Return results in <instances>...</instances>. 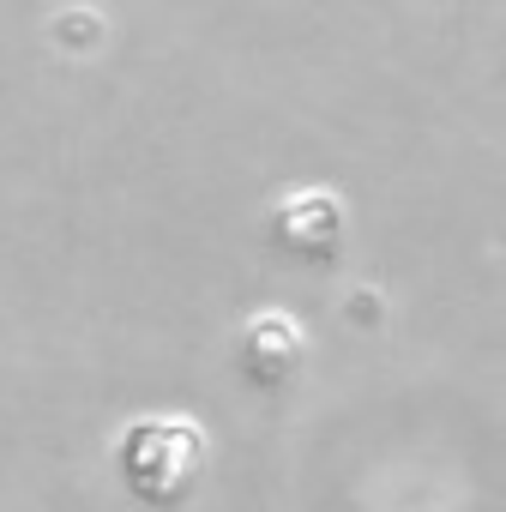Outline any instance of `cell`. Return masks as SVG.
Returning <instances> with one entry per match:
<instances>
[{
  "label": "cell",
  "mask_w": 506,
  "mask_h": 512,
  "mask_svg": "<svg viewBox=\"0 0 506 512\" xmlns=\"http://www.w3.org/2000/svg\"><path fill=\"white\" fill-rule=\"evenodd\" d=\"M115 476L145 506H181L199 488V476H205V440H199L193 422L145 416V422L121 428V440H115Z\"/></svg>",
  "instance_id": "6da1fadb"
},
{
  "label": "cell",
  "mask_w": 506,
  "mask_h": 512,
  "mask_svg": "<svg viewBox=\"0 0 506 512\" xmlns=\"http://www.w3.org/2000/svg\"><path fill=\"white\" fill-rule=\"evenodd\" d=\"M235 368L247 386H260V392H278L302 374V332L284 320V314H260L241 344H235Z\"/></svg>",
  "instance_id": "7a4b0ae2"
},
{
  "label": "cell",
  "mask_w": 506,
  "mask_h": 512,
  "mask_svg": "<svg viewBox=\"0 0 506 512\" xmlns=\"http://www.w3.org/2000/svg\"><path fill=\"white\" fill-rule=\"evenodd\" d=\"M272 235H278L284 253H296V260H332L338 241H344V205L332 193H296V199L278 205Z\"/></svg>",
  "instance_id": "3957f363"
}]
</instances>
